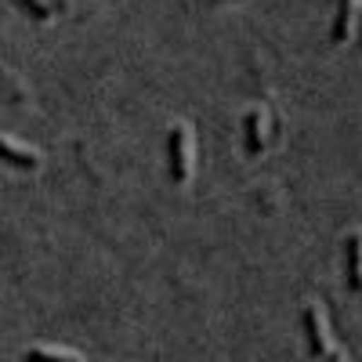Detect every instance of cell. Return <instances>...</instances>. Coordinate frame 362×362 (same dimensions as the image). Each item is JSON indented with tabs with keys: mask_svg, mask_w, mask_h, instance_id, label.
<instances>
[{
	"mask_svg": "<svg viewBox=\"0 0 362 362\" xmlns=\"http://www.w3.org/2000/svg\"><path fill=\"white\" fill-rule=\"evenodd\" d=\"M243 148H247L250 160H257L268 148V112L261 105L243 112Z\"/></svg>",
	"mask_w": 362,
	"mask_h": 362,
	"instance_id": "4",
	"label": "cell"
},
{
	"mask_svg": "<svg viewBox=\"0 0 362 362\" xmlns=\"http://www.w3.org/2000/svg\"><path fill=\"white\" fill-rule=\"evenodd\" d=\"M300 334H305L312 358H344V351L334 344V334H329V315L322 308V300H305V308H300Z\"/></svg>",
	"mask_w": 362,
	"mask_h": 362,
	"instance_id": "2",
	"label": "cell"
},
{
	"mask_svg": "<svg viewBox=\"0 0 362 362\" xmlns=\"http://www.w3.org/2000/svg\"><path fill=\"white\" fill-rule=\"evenodd\" d=\"M0 163H11L18 170H37L40 167V153L29 145H18L11 138H0Z\"/></svg>",
	"mask_w": 362,
	"mask_h": 362,
	"instance_id": "6",
	"label": "cell"
},
{
	"mask_svg": "<svg viewBox=\"0 0 362 362\" xmlns=\"http://www.w3.org/2000/svg\"><path fill=\"white\" fill-rule=\"evenodd\" d=\"M341 272H344V286L351 293H362V232H348L341 243Z\"/></svg>",
	"mask_w": 362,
	"mask_h": 362,
	"instance_id": "3",
	"label": "cell"
},
{
	"mask_svg": "<svg viewBox=\"0 0 362 362\" xmlns=\"http://www.w3.org/2000/svg\"><path fill=\"white\" fill-rule=\"evenodd\" d=\"M355 18H358V0H337L334 25H329V40H334V44H348L351 33H355Z\"/></svg>",
	"mask_w": 362,
	"mask_h": 362,
	"instance_id": "5",
	"label": "cell"
},
{
	"mask_svg": "<svg viewBox=\"0 0 362 362\" xmlns=\"http://www.w3.org/2000/svg\"><path fill=\"white\" fill-rule=\"evenodd\" d=\"M18 8L29 11L37 22H47L51 18V4H47V0H18Z\"/></svg>",
	"mask_w": 362,
	"mask_h": 362,
	"instance_id": "8",
	"label": "cell"
},
{
	"mask_svg": "<svg viewBox=\"0 0 362 362\" xmlns=\"http://www.w3.org/2000/svg\"><path fill=\"white\" fill-rule=\"evenodd\" d=\"M25 355H33V358H80L76 348H62V344H37V348H29Z\"/></svg>",
	"mask_w": 362,
	"mask_h": 362,
	"instance_id": "7",
	"label": "cell"
},
{
	"mask_svg": "<svg viewBox=\"0 0 362 362\" xmlns=\"http://www.w3.org/2000/svg\"><path fill=\"white\" fill-rule=\"evenodd\" d=\"M196 170V134L192 124L185 119H174L167 131V174L174 185H189Z\"/></svg>",
	"mask_w": 362,
	"mask_h": 362,
	"instance_id": "1",
	"label": "cell"
}]
</instances>
